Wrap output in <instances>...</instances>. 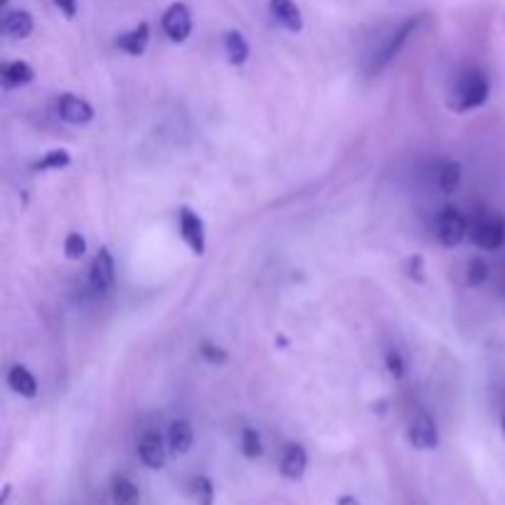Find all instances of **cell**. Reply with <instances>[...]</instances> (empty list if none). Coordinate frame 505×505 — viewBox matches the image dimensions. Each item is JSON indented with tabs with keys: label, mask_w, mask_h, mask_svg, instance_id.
<instances>
[{
	"label": "cell",
	"mask_w": 505,
	"mask_h": 505,
	"mask_svg": "<svg viewBox=\"0 0 505 505\" xmlns=\"http://www.w3.org/2000/svg\"><path fill=\"white\" fill-rule=\"evenodd\" d=\"M468 237L478 249L498 252L505 244V217L498 212H484L468 224Z\"/></svg>",
	"instance_id": "2"
},
{
	"label": "cell",
	"mask_w": 505,
	"mask_h": 505,
	"mask_svg": "<svg viewBox=\"0 0 505 505\" xmlns=\"http://www.w3.org/2000/svg\"><path fill=\"white\" fill-rule=\"evenodd\" d=\"M62 247H64V257L72 259V262H79V259L86 254V240L82 237V232H69V234L64 237Z\"/></svg>",
	"instance_id": "25"
},
{
	"label": "cell",
	"mask_w": 505,
	"mask_h": 505,
	"mask_svg": "<svg viewBox=\"0 0 505 505\" xmlns=\"http://www.w3.org/2000/svg\"><path fill=\"white\" fill-rule=\"evenodd\" d=\"M269 12L284 30L301 32L304 30V15L294 0H269Z\"/></svg>",
	"instance_id": "12"
},
{
	"label": "cell",
	"mask_w": 505,
	"mask_h": 505,
	"mask_svg": "<svg viewBox=\"0 0 505 505\" xmlns=\"http://www.w3.org/2000/svg\"><path fill=\"white\" fill-rule=\"evenodd\" d=\"M488 279H491V266H488L484 257L468 259V264H466V284L471 286V289H478V286H484Z\"/></svg>",
	"instance_id": "22"
},
{
	"label": "cell",
	"mask_w": 505,
	"mask_h": 505,
	"mask_svg": "<svg viewBox=\"0 0 505 505\" xmlns=\"http://www.w3.org/2000/svg\"><path fill=\"white\" fill-rule=\"evenodd\" d=\"M178 230L183 242L188 244V249L195 257H202L208 249V232H205V222L192 208H180L178 210Z\"/></svg>",
	"instance_id": "5"
},
{
	"label": "cell",
	"mask_w": 505,
	"mask_h": 505,
	"mask_svg": "<svg viewBox=\"0 0 505 505\" xmlns=\"http://www.w3.org/2000/svg\"><path fill=\"white\" fill-rule=\"evenodd\" d=\"M116 281V264L114 257L109 252V247H102L96 252L94 262H92V272H89V286L96 294H106Z\"/></svg>",
	"instance_id": "9"
},
{
	"label": "cell",
	"mask_w": 505,
	"mask_h": 505,
	"mask_svg": "<svg viewBox=\"0 0 505 505\" xmlns=\"http://www.w3.org/2000/svg\"><path fill=\"white\" fill-rule=\"evenodd\" d=\"M385 368H387V372H390V378H395V379L404 378V372H407V360H404V355H402V350L390 347V350L385 353Z\"/></svg>",
	"instance_id": "26"
},
{
	"label": "cell",
	"mask_w": 505,
	"mask_h": 505,
	"mask_svg": "<svg viewBox=\"0 0 505 505\" xmlns=\"http://www.w3.org/2000/svg\"><path fill=\"white\" fill-rule=\"evenodd\" d=\"M168 452L170 456H185L192 449L195 442V432H192V424L188 419H175L170 424L168 429Z\"/></svg>",
	"instance_id": "14"
},
{
	"label": "cell",
	"mask_w": 505,
	"mask_h": 505,
	"mask_svg": "<svg viewBox=\"0 0 505 505\" xmlns=\"http://www.w3.org/2000/svg\"><path fill=\"white\" fill-rule=\"evenodd\" d=\"M3 82L5 86H25L35 82V69L25 60H15L3 67Z\"/></svg>",
	"instance_id": "19"
},
{
	"label": "cell",
	"mask_w": 505,
	"mask_h": 505,
	"mask_svg": "<svg viewBox=\"0 0 505 505\" xmlns=\"http://www.w3.org/2000/svg\"><path fill=\"white\" fill-rule=\"evenodd\" d=\"M501 432H503V436H505V414H503V419H501Z\"/></svg>",
	"instance_id": "32"
},
{
	"label": "cell",
	"mask_w": 505,
	"mask_h": 505,
	"mask_svg": "<svg viewBox=\"0 0 505 505\" xmlns=\"http://www.w3.org/2000/svg\"><path fill=\"white\" fill-rule=\"evenodd\" d=\"M434 234L444 247H459L468 237V220L459 208H444L434 222Z\"/></svg>",
	"instance_id": "3"
},
{
	"label": "cell",
	"mask_w": 505,
	"mask_h": 505,
	"mask_svg": "<svg viewBox=\"0 0 505 505\" xmlns=\"http://www.w3.org/2000/svg\"><path fill=\"white\" fill-rule=\"evenodd\" d=\"M8 495H11V485H5V488H3V498H0V505L8 503Z\"/></svg>",
	"instance_id": "31"
},
{
	"label": "cell",
	"mask_w": 505,
	"mask_h": 505,
	"mask_svg": "<svg viewBox=\"0 0 505 505\" xmlns=\"http://www.w3.org/2000/svg\"><path fill=\"white\" fill-rule=\"evenodd\" d=\"M54 8L62 12L67 20H74L77 18V0H53Z\"/></svg>",
	"instance_id": "29"
},
{
	"label": "cell",
	"mask_w": 505,
	"mask_h": 505,
	"mask_svg": "<svg viewBox=\"0 0 505 505\" xmlns=\"http://www.w3.org/2000/svg\"><path fill=\"white\" fill-rule=\"evenodd\" d=\"M111 501L114 505H141V491L128 476L111 478Z\"/></svg>",
	"instance_id": "17"
},
{
	"label": "cell",
	"mask_w": 505,
	"mask_h": 505,
	"mask_svg": "<svg viewBox=\"0 0 505 505\" xmlns=\"http://www.w3.org/2000/svg\"><path fill=\"white\" fill-rule=\"evenodd\" d=\"M308 468V453L301 444H289L284 449V456H281V463H279V471L284 478L289 481H301Z\"/></svg>",
	"instance_id": "13"
},
{
	"label": "cell",
	"mask_w": 505,
	"mask_h": 505,
	"mask_svg": "<svg viewBox=\"0 0 505 505\" xmlns=\"http://www.w3.org/2000/svg\"><path fill=\"white\" fill-rule=\"evenodd\" d=\"M8 387H11L15 395L25 397V400H35L37 392H40L37 379H35V375H32L25 365H12V368L8 370Z\"/></svg>",
	"instance_id": "15"
},
{
	"label": "cell",
	"mask_w": 505,
	"mask_h": 505,
	"mask_svg": "<svg viewBox=\"0 0 505 505\" xmlns=\"http://www.w3.org/2000/svg\"><path fill=\"white\" fill-rule=\"evenodd\" d=\"M407 442L417 452H434L439 446V427L429 414H417L407 429Z\"/></svg>",
	"instance_id": "7"
},
{
	"label": "cell",
	"mask_w": 505,
	"mask_h": 505,
	"mask_svg": "<svg viewBox=\"0 0 505 505\" xmlns=\"http://www.w3.org/2000/svg\"><path fill=\"white\" fill-rule=\"evenodd\" d=\"M69 163H72L69 151H64V148H54V151H47L40 160H35V163H32V170H35V173L62 170V168H67Z\"/></svg>",
	"instance_id": "21"
},
{
	"label": "cell",
	"mask_w": 505,
	"mask_h": 505,
	"mask_svg": "<svg viewBox=\"0 0 505 505\" xmlns=\"http://www.w3.org/2000/svg\"><path fill=\"white\" fill-rule=\"evenodd\" d=\"M35 30V20L28 11H5L3 15V32L11 40H28Z\"/></svg>",
	"instance_id": "16"
},
{
	"label": "cell",
	"mask_w": 505,
	"mask_h": 505,
	"mask_svg": "<svg viewBox=\"0 0 505 505\" xmlns=\"http://www.w3.org/2000/svg\"><path fill=\"white\" fill-rule=\"evenodd\" d=\"M488 96H491V82H488L485 72L466 69L463 74H459V79L453 85L449 106L456 114H466V111L481 109L488 102Z\"/></svg>",
	"instance_id": "1"
},
{
	"label": "cell",
	"mask_w": 505,
	"mask_h": 505,
	"mask_svg": "<svg viewBox=\"0 0 505 505\" xmlns=\"http://www.w3.org/2000/svg\"><path fill=\"white\" fill-rule=\"evenodd\" d=\"M407 276H410L411 281H417L421 284L424 281V257L421 254H414L407 264Z\"/></svg>",
	"instance_id": "28"
},
{
	"label": "cell",
	"mask_w": 505,
	"mask_h": 505,
	"mask_svg": "<svg viewBox=\"0 0 505 505\" xmlns=\"http://www.w3.org/2000/svg\"><path fill=\"white\" fill-rule=\"evenodd\" d=\"M57 114L67 124L82 126V124H89L94 118V106L89 104L86 99H82V96L62 94L57 99Z\"/></svg>",
	"instance_id": "10"
},
{
	"label": "cell",
	"mask_w": 505,
	"mask_h": 505,
	"mask_svg": "<svg viewBox=\"0 0 505 505\" xmlns=\"http://www.w3.org/2000/svg\"><path fill=\"white\" fill-rule=\"evenodd\" d=\"M463 178V168L459 160H446L442 168H439V175H436V185L442 190L444 195H452L459 190Z\"/></svg>",
	"instance_id": "20"
},
{
	"label": "cell",
	"mask_w": 505,
	"mask_h": 505,
	"mask_svg": "<svg viewBox=\"0 0 505 505\" xmlns=\"http://www.w3.org/2000/svg\"><path fill=\"white\" fill-rule=\"evenodd\" d=\"M190 495L198 505H215V485L208 476H195L190 484Z\"/></svg>",
	"instance_id": "23"
},
{
	"label": "cell",
	"mask_w": 505,
	"mask_h": 505,
	"mask_svg": "<svg viewBox=\"0 0 505 505\" xmlns=\"http://www.w3.org/2000/svg\"><path fill=\"white\" fill-rule=\"evenodd\" d=\"M148 43H151V25L148 22H138L136 28H131L128 32H121L116 37L114 45L121 53H126L128 57H141L148 50Z\"/></svg>",
	"instance_id": "11"
},
{
	"label": "cell",
	"mask_w": 505,
	"mask_h": 505,
	"mask_svg": "<svg viewBox=\"0 0 505 505\" xmlns=\"http://www.w3.org/2000/svg\"><path fill=\"white\" fill-rule=\"evenodd\" d=\"M160 28L166 32L170 43H185L192 32V15L185 3H173L160 18Z\"/></svg>",
	"instance_id": "6"
},
{
	"label": "cell",
	"mask_w": 505,
	"mask_h": 505,
	"mask_svg": "<svg viewBox=\"0 0 505 505\" xmlns=\"http://www.w3.org/2000/svg\"><path fill=\"white\" fill-rule=\"evenodd\" d=\"M200 355L208 360L210 365H224V362H227V350H222V347L215 346V343H202Z\"/></svg>",
	"instance_id": "27"
},
{
	"label": "cell",
	"mask_w": 505,
	"mask_h": 505,
	"mask_svg": "<svg viewBox=\"0 0 505 505\" xmlns=\"http://www.w3.org/2000/svg\"><path fill=\"white\" fill-rule=\"evenodd\" d=\"M224 53H227V60L234 67H242L249 60V43H247V37H244L242 32H224Z\"/></svg>",
	"instance_id": "18"
},
{
	"label": "cell",
	"mask_w": 505,
	"mask_h": 505,
	"mask_svg": "<svg viewBox=\"0 0 505 505\" xmlns=\"http://www.w3.org/2000/svg\"><path fill=\"white\" fill-rule=\"evenodd\" d=\"M336 505H360V501L358 498H355V495H340V498H338L336 501Z\"/></svg>",
	"instance_id": "30"
},
{
	"label": "cell",
	"mask_w": 505,
	"mask_h": 505,
	"mask_svg": "<svg viewBox=\"0 0 505 505\" xmlns=\"http://www.w3.org/2000/svg\"><path fill=\"white\" fill-rule=\"evenodd\" d=\"M240 449L247 459H259L264 453V442L262 434L252 429V427H244L242 436H240Z\"/></svg>",
	"instance_id": "24"
},
{
	"label": "cell",
	"mask_w": 505,
	"mask_h": 505,
	"mask_svg": "<svg viewBox=\"0 0 505 505\" xmlns=\"http://www.w3.org/2000/svg\"><path fill=\"white\" fill-rule=\"evenodd\" d=\"M417 28H419V18H410V20L402 22L400 28L392 32L390 37L385 40V45L379 47V53L375 54V60H372V69H370V72L372 74L382 72L392 60H397V54L402 53V47L407 45V40H410L411 35L417 32Z\"/></svg>",
	"instance_id": "4"
},
{
	"label": "cell",
	"mask_w": 505,
	"mask_h": 505,
	"mask_svg": "<svg viewBox=\"0 0 505 505\" xmlns=\"http://www.w3.org/2000/svg\"><path fill=\"white\" fill-rule=\"evenodd\" d=\"M168 442L159 432H146L138 442V459L151 471H160L168 461Z\"/></svg>",
	"instance_id": "8"
}]
</instances>
